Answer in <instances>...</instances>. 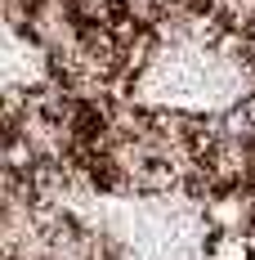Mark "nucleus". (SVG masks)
Returning <instances> with one entry per match:
<instances>
[{
    "label": "nucleus",
    "mask_w": 255,
    "mask_h": 260,
    "mask_svg": "<svg viewBox=\"0 0 255 260\" xmlns=\"http://www.w3.org/2000/svg\"><path fill=\"white\" fill-rule=\"evenodd\" d=\"M206 224L210 234H246L255 224V188H224L206 198Z\"/></svg>",
    "instance_id": "f257e3e1"
},
{
    "label": "nucleus",
    "mask_w": 255,
    "mask_h": 260,
    "mask_svg": "<svg viewBox=\"0 0 255 260\" xmlns=\"http://www.w3.org/2000/svg\"><path fill=\"white\" fill-rule=\"evenodd\" d=\"M206 260H255V247L246 234H210Z\"/></svg>",
    "instance_id": "f03ea898"
},
{
    "label": "nucleus",
    "mask_w": 255,
    "mask_h": 260,
    "mask_svg": "<svg viewBox=\"0 0 255 260\" xmlns=\"http://www.w3.org/2000/svg\"><path fill=\"white\" fill-rule=\"evenodd\" d=\"M242 112H246V121L255 126V94H246V99H242Z\"/></svg>",
    "instance_id": "7ed1b4c3"
}]
</instances>
